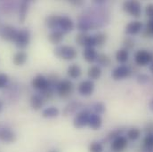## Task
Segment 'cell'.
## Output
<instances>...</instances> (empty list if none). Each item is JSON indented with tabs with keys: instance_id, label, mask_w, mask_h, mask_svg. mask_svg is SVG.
I'll return each instance as SVG.
<instances>
[{
	"instance_id": "cell-1",
	"label": "cell",
	"mask_w": 153,
	"mask_h": 152,
	"mask_svg": "<svg viewBox=\"0 0 153 152\" xmlns=\"http://www.w3.org/2000/svg\"><path fill=\"white\" fill-rule=\"evenodd\" d=\"M54 54L59 58L65 61H72L77 56V51L75 47L71 45L60 44L57 45L53 50Z\"/></svg>"
},
{
	"instance_id": "cell-2",
	"label": "cell",
	"mask_w": 153,
	"mask_h": 152,
	"mask_svg": "<svg viewBox=\"0 0 153 152\" xmlns=\"http://www.w3.org/2000/svg\"><path fill=\"white\" fill-rule=\"evenodd\" d=\"M74 91V84L72 83L71 80L68 78H63L62 79L56 88V93L57 94L62 98V99H67L69 98Z\"/></svg>"
},
{
	"instance_id": "cell-3",
	"label": "cell",
	"mask_w": 153,
	"mask_h": 152,
	"mask_svg": "<svg viewBox=\"0 0 153 152\" xmlns=\"http://www.w3.org/2000/svg\"><path fill=\"white\" fill-rule=\"evenodd\" d=\"M30 39H31V34L30 30L24 28L18 30L17 37L14 40V44L19 49H25L26 47L29 46L30 43Z\"/></svg>"
},
{
	"instance_id": "cell-4",
	"label": "cell",
	"mask_w": 153,
	"mask_h": 152,
	"mask_svg": "<svg viewBox=\"0 0 153 152\" xmlns=\"http://www.w3.org/2000/svg\"><path fill=\"white\" fill-rule=\"evenodd\" d=\"M123 10L131 16L139 18L142 13V4L139 1L136 0L125 1L123 3Z\"/></svg>"
},
{
	"instance_id": "cell-5",
	"label": "cell",
	"mask_w": 153,
	"mask_h": 152,
	"mask_svg": "<svg viewBox=\"0 0 153 152\" xmlns=\"http://www.w3.org/2000/svg\"><path fill=\"white\" fill-rule=\"evenodd\" d=\"M17 34L18 30L11 25H5L0 28V38L4 41L14 42Z\"/></svg>"
},
{
	"instance_id": "cell-6",
	"label": "cell",
	"mask_w": 153,
	"mask_h": 152,
	"mask_svg": "<svg viewBox=\"0 0 153 152\" xmlns=\"http://www.w3.org/2000/svg\"><path fill=\"white\" fill-rule=\"evenodd\" d=\"M76 43L79 46L86 47H94L95 46V42L94 39V36H90L87 32H79L75 38Z\"/></svg>"
},
{
	"instance_id": "cell-7",
	"label": "cell",
	"mask_w": 153,
	"mask_h": 152,
	"mask_svg": "<svg viewBox=\"0 0 153 152\" xmlns=\"http://www.w3.org/2000/svg\"><path fill=\"white\" fill-rule=\"evenodd\" d=\"M77 91L80 95L87 97L92 95L94 91V83L91 79L81 81L77 85Z\"/></svg>"
},
{
	"instance_id": "cell-8",
	"label": "cell",
	"mask_w": 153,
	"mask_h": 152,
	"mask_svg": "<svg viewBox=\"0 0 153 152\" xmlns=\"http://www.w3.org/2000/svg\"><path fill=\"white\" fill-rule=\"evenodd\" d=\"M152 54L146 50H139L134 54V62L139 66H146L152 61Z\"/></svg>"
},
{
	"instance_id": "cell-9",
	"label": "cell",
	"mask_w": 153,
	"mask_h": 152,
	"mask_svg": "<svg viewBox=\"0 0 153 152\" xmlns=\"http://www.w3.org/2000/svg\"><path fill=\"white\" fill-rule=\"evenodd\" d=\"M90 112L88 110H80L78 113H76L73 118V125L77 129L84 128L85 126L88 125V119Z\"/></svg>"
},
{
	"instance_id": "cell-10",
	"label": "cell",
	"mask_w": 153,
	"mask_h": 152,
	"mask_svg": "<svg viewBox=\"0 0 153 152\" xmlns=\"http://www.w3.org/2000/svg\"><path fill=\"white\" fill-rule=\"evenodd\" d=\"M128 146V141L125 136H119L111 142V150L112 152H123Z\"/></svg>"
},
{
	"instance_id": "cell-11",
	"label": "cell",
	"mask_w": 153,
	"mask_h": 152,
	"mask_svg": "<svg viewBox=\"0 0 153 152\" xmlns=\"http://www.w3.org/2000/svg\"><path fill=\"white\" fill-rule=\"evenodd\" d=\"M31 85L34 89L38 90L40 92H43L45 90H46L49 86V83H48V79L47 77L45 76L38 74L35 76L32 81H31Z\"/></svg>"
},
{
	"instance_id": "cell-12",
	"label": "cell",
	"mask_w": 153,
	"mask_h": 152,
	"mask_svg": "<svg viewBox=\"0 0 153 152\" xmlns=\"http://www.w3.org/2000/svg\"><path fill=\"white\" fill-rule=\"evenodd\" d=\"M17 140L16 133L7 127H3L0 129V141L4 143H13Z\"/></svg>"
},
{
	"instance_id": "cell-13",
	"label": "cell",
	"mask_w": 153,
	"mask_h": 152,
	"mask_svg": "<svg viewBox=\"0 0 153 152\" xmlns=\"http://www.w3.org/2000/svg\"><path fill=\"white\" fill-rule=\"evenodd\" d=\"M74 28H75V24L71 18H70L69 16H66V15L61 17L59 29L63 34L70 33L71 31H72L74 30Z\"/></svg>"
},
{
	"instance_id": "cell-14",
	"label": "cell",
	"mask_w": 153,
	"mask_h": 152,
	"mask_svg": "<svg viewBox=\"0 0 153 152\" xmlns=\"http://www.w3.org/2000/svg\"><path fill=\"white\" fill-rule=\"evenodd\" d=\"M143 22L140 21H134L129 22L125 29V33L128 36H134L140 33L143 30Z\"/></svg>"
},
{
	"instance_id": "cell-15",
	"label": "cell",
	"mask_w": 153,
	"mask_h": 152,
	"mask_svg": "<svg viewBox=\"0 0 153 152\" xmlns=\"http://www.w3.org/2000/svg\"><path fill=\"white\" fill-rule=\"evenodd\" d=\"M131 72L132 71L130 70V69L127 66L120 65V66L117 67L112 71L111 76L114 80H121V79H124V78L130 76Z\"/></svg>"
},
{
	"instance_id": "cell-16",
	"label": "cell",
	"mask_w": 153,
	"mask_h": 152,
	"mask_svg": "<svg viewBox=\"0 0 153 152\" xmlns=\"http://www.w3.org/2000/svg\"><path fill=\"white\" fill-rule=\"evenodd\" d=\"M83 107V104L80 102L77 101H73L71 102H70L63 110L62 114L64 116H69L71 115H76V113H78L79 110Z\"/></svg>"
},
{
	"instance_id": "cell-17",
	"label": "cell",
	"mask_w": 153,
	"mask_h": 152,
	"mask_svg": "<svg viewBox=\"0 0 153 152\" xmlns=\"http://www.w3.org/2000/svg\"><path fill=\"white\" fill-rule=\"evenodd\" d=\"M61 15L58 14H51L46 16L45 19V26L52 30H56V29L59 28L60 21H61Z\"/></svg>"
},
{
	"instance_id": "cell-18",
	"label": "cell",
	"mask_w": 153,
	"mask_h": 152,
	"mask_svg": "<svg viewBox=\"0 0 153 152\" xmlns=\"http://www.w3.org/2000/svg\"><path fill=\"white\" fill-rule=\"evenodd\" d=\"M102 125V119L101 116L91 113L88 119V126L93 130H99Z\"/></svg>"
},
{
	"instance_id": "cell-19",
	"label": "cell",
	"mask_w": 153,
	"mask_h": 152,
	"mask_svg": "<svg viewBox=\"0 0 153 152\" xmlns=\"http://www.w3.org/2000/svg\"><path fill=\"white\" fill-rule=\"evenodd\" d=\"M63 38H64V34L60 30H53L47 37L48 41L52 44H55V45H60V44L62 42Z\"/></svg>"
},
{
	"instance_id": "cell-20",
	"label": "cell",
	"mask_w": 153,
	"mask_h": 152,
	"mask_svg": "<svg viewBox=\"0 0 153 152\" xmlns=\"http://www.w3.org/2000/svg\"><path fill=\"white\" fill-rule=\"evenodd\" d=\"M45 100L41 94H33L30 97V106L34 110H39L43 108Z\"/></svg>"
},
{
	"instance_id": "cell-21",
	"label": "cell",
	"mask_w": 153,
	"mask_h": 152,
	"mask_svg": "<svg viewBox=\"0 0 153 152\" xmlns=\"http://www.w3.org/2000/svg\"><path fill=\"white\" fill-rule=\"evenodd\" d=\"M97 55H98V53L94 47H86L83 51V57H84L85 61H86L89 63L95 62Z\"/></svg>"
},
{
	"instance_id": "cell-22",
	"label": "cell",
	"mask_w": 153,
	"mask_h": 152,
	"mask_svg": "<svg viewBox=\"0 0 153 152\" xmlns=\"http://www.w3.org/2000/svg\"><path fill=\"white\" fill-rule=\"evenodd\" d=\"M67 75L71 79L79 78L82 75V69L77 64H71L67 69Z\"/></svg>"
},
{
	"instance_id": "cell-23",
	"label": "cell",
	"mask_w": 153,
	"mask_h": 152,
	"mask_svg": "<svg viewBox=\"0 0 153 152\" xmlns=\"http://www.w3.org/2000/svg\"><path fill=\"white\" fill-rule=\"evenodd\" d=\"M28 60V54L23 51L17 52L13 57V62L16 66H22L26 63Z\"/></svg>"
},
{
	"instance_id": "cell-24",
	"label": "cell",
	"mask_w": 153,
	"mask_h": 152,
	"mask_svg": "<svg viewBox=\"0 0 153 152\" xmlns=\"http://www.w3.org/2000/svg\"><path fill=\"white\" fill-rule=\"evenodd\" d=\"M29 2L28 1H22L20 4L19 6V22L20 23H23L26 21L28 11H29Z\"/></svg>"
},
{
	"instance_id": "cell-25",
	"label": "cell",
	"mask_w": 153,
	"mask_h": 152,
	"mask_svg": "<svg viewBox=\"0 0 153 152\" xmlns=\"http://www.w3.org/2000/svg\"><path fill=\"white\" fill-rule=\"evenodd\" d=\"M60 115V110L58 108L51 106V107H47L45 109L43 110L42 111V116L45 117V118H54L57 117Z\"/></svg>"
},
{
	"instance_id": "cell-26",
	"label": "cell",
	"mask_w": 153,
	"mask_h": 152,
	"mask_svg": "<svg viewBox=\"0 0 153 152\" xmlns=\"http://www.w3.org/2000/svg\"><path fill=\"white\" fill-rule=\"evenodd\" d=\"M87 75H88L89 78L92 81L93 80H97L102 76V70L98 65L91 66L87 70Z\"/></svg>"
},
{
	"instance_id": "cell-27",
	"label": "cell",
	"mask_w": 153,
	"mask_h": 152,
	"mask_svg": "<svg viewBox=\"0 0 153 152\" xmlns=\"http://www.w3.org/2000/svg\"><path fill=\"white\" fill-rule=\"evenodd\" d=\"M97 64L102 67H109L111 64V59L109 55L105 54V53H99L97 55L96 61Z\"/></svg>"
},
{
	"instance_id": "cell-28",
	"label": "cell",
	"mask_w": 153,
	"mask_h": 152,
	"mask_svg": "<svg viewBox=\"0 0 153 152\" xmlns=\"http://www.w3.org/2000/svg\"><path fill=\"white\" fill-rule=\"evenodd\" d=\"M128 58H129V52L127 50L122 48V49H119V50L117 51V53H116V60H117V62H119L121 64H124L128 61Z\"/></svg>"
},
{
	"instance_id": "cell-29",
	"label": "cell",
	"mask_w": 153,
	"mask_h": 152,
	"mask_svg": "<svg viewBox=\"0 0 153 152\" xmlns=\"http://www.w3.org/2000/svg\"><path fill=\"white\" fill-rule=\"evenodd\" d=\"M91 109H92V110H93V113L99 115V116L104 114L105 111H106V106H105V104H104L103 102H97L94 103V104L92 105Z\"/></svg>"
},
{
	"instance_id": "cell-30",
	"label": "cell",
	"mask_w": 153,
	"mask_h": 152,
	"mask_svg": "<svg viewBox=\"0 0 153 152\" xmlns=\"http://www.w3.org/2000/svg\"><path fill=\"white\" fill-rule=\"evenodd\" d=\"M141 130L137 127H132L130 128L127 133H126V136L127 139L131 140V141H136L141 137Z\"/></svg>"
},
{
	"instance_id": "cell-31",
	"label": "cell",
	"mask_w": 153,
	"mask_h": 152,
	"mask_svg": "<svg viewBox=\"0 0 153 152\" xmlns=\"http://www.w3.org/2000/svg\"><path fill=\"white\" fill-rule=\"evenodd\" d=\"M94 39L95 42V46H102L107 42V35L103 32H98L94 35Z\"/></svg>"
},
{
	"instance_id": "cell-32",
	"label": "cell",
	"mask_w": 153,
	"mask_h": 152,
	"mask_svg": "<svg viewBox=\"0 0 153 152\" xmlns=\"http://www.w3.org/2000/svg\"><path fill=\"white\" fill-rule=\"evenodd\" d=\"M143 149L145 151H153V133L146 134L143 139Z\"/></svg>"
},
{
	"instance_id": "cell-33",
	"label": "cell",
	"mask_w": 153,
	"mask_h": 152,
	"mask_svg": "<svg viewBox=\"0 0 153 152\" xmlns=\"http://www.w3.org/2000/svg\"><path fill=\"white\" fill-rule=\"evenodd\" d=\"M125 133V130L123 128H118V129H116L114 131L111 132L107 137H106V142H112L114 139L119 137V136H123V133Z\"/></svg>"
},
{
	"instance_id": "cell-34",
	"label": "cell",
	"mask_w": 153,
	"mask_h": 152,
	"mask_svg": "<svg viewBox=\"0 0 153 152\" xmlns=\"http://www.w3.org/2000/svg\"><path fill=\"white\" fill-rule=\"evenodd\" d=\"M104 148L102 142H92L89 144L88 151L89 152H103Z\"/></svg>"
},
{
	"instance_id": "cell-35",
	"label": "cell",
	"mask_w": 153,
	"mask_h": 152,
	"mask_svg": "<svg viewBox=\"0 0 153 152\" xmlns=\"http://www.w3.org/2000/svg\"><path fill=\"white\" fill-rule=\"evenodd\" d=\"M143 36L145 38H153V19L148 21L146 29L143 31Z\"/></svg>"
},
{
	"instance_id": "cell-36",
	"label": "cell",
	"mask_w": 153,
	"mask_h": 152,
	"mask_svg": "<svg viewBox=\"0 0 153 152\" xmlns=\"http://www.w3.org/2000/svg\"><path fill=\"white\" fill-rule=\"evenodd\" d=\"M134 41L131 38H126L123 40V46L124 49L127 50L129 52V50H132L134 47Z\"/></svg>"
},
{
	"instance_id": "cell-37",
	"label": "cell",
	"mask_w": 153,
	"mask_h": 152,
	"mask_svg": "<svg viewBox=\"0 0 153 152\" xmlns=\"http://www.w3.org/2000/svg\"><path fill=\"white\" fill-rule=\"evenodd\" d=\"M9 82V76L4 73H0V89L5 87Z\"/></svg>"
},
{
	"instance_id": "cell-38",
	"label": "cell",
	"mask_w": 153,
	"mask_h": 152,
	"mask_svg": "<svg viewBox=\"0 0 153 152\" xmlns=\"http://www.w3.org/2000/svg\"><path fill=\"white\" fill-rule=\"evenodd\" d=\"M136 79H137V82H138L139 84L143 85V84H146V83L149 82L150 76H148V75H146V74H139V75L137 76V77H136Z\"/></svg>"
},
{
	"instance_id": "cell-39",
	"label": "cell",
	"mask_w": 153,
	"mask_h": 152,
	"mask_svg": "<svg viewBox=\"0 0 153 152\" xmlns=\"http://www.w3.org/2000/svg\"><path fill=\"white\" fill-rule=\"evenodd\" d=\"M145 14L147 17L150 18V20L153 19V4H149L145 7Z\"/></svg>"
},
{
	"instance_id": "cell-40",
	"label": "cell",
	"mask_w": 153,
	"mask_h": 152,
	"mask_svg": "<svg viewBox=\"0 0 153 152\" xmlns=\"http://www.w3.org/2000/svg\"><path fill=\"white\" fill-rule=\"evenodd\" d=\"M145 131L147 133V134L149 133H153V123H150L148 124V125L145 128Z\"/></svg>"
},
{
	"instance_id": "cell-41",
	"label": "cell",
	"mask_w": 153,
	"mask_h": 152,
	"mask_svg": "<svg viewBox=\"0 0 153 152\" xmlns=\"http://www.w3.org/2000/svg\"><path fill=\"white\" fill-rule=\"evenodd\" d=\"M70 3L73 5H81L84 4V1H75V0H72V1H70Z\"/></svg>"
},
{
	"instance_id": "cell-42",
	"label": "cell",
	"mask_w": 153,
	"mask_h": 152,
	"mask_svg": "<svg viewBox=\"0 0 153 152\" xmlns=\"http://www.w3.org/2000/svg\"><path fill=\"white\" fill-rule=\"evenodd\" d=\"M149 108H150V110L153 112V99L151 100V102H150V103H149Z\"/></svg>"
},
{
	"instance_id": "cell-43",
	"label": "cell",
	"mask_w": 153,
	"mask_h": 152,
	"mask_svg": "<svg viewBox=\"0 0 153 152\" xmlns=\"http://www.w3.org/2000/svg\"><path fill=\"white\" fill-rule=\"evenodd\" d=\"M3 107H4V104H3V102L0 100V113L2 112V110H3Z\"/></svg>"
},
{
	"instance_id": "cell-44",
	"label": "cell",
	"mask_w": 153,
	"mask_h": 152,
	"mask_svg": "<svg viewBox=\"0 0 153 152\" xmlns=\"http://www.w3.org/2000/svg\"><path fill=\"white\" fill-rule=\"evenodd\" d=\"M150 70L153 73V62L151 64V66H150Z\"/></svg>"
},
{
	"instance_id": "cell-45",
	"label": "cell",
	"mask_w": 153,
	"mask_h": 152,
	"mask_svg": "<svg viewBox=\"0 0 153 152\" xmlns=\"http://www.w3.org/2000/svg\"><path fill=\"white\" fill-rule=\"evenodd\" d=\"M49 152H59L58 151H56V150H53V151H50Z\"/></svg>"
},
{
	"instance_id": "cell-46",
	"label": "cell",
	"mask_w": 153,
	"mask_h": 152,
	"mask_svg": "<svg viewBox=\"0 0 153 152\" xmlns=\"http://www.w3.org/2000/svg\"><path fill=\"white\" fill-rule=\"evenodd\" d=\"M147 152H153V151H147Z\"/></svg>"
}]
</instances>
